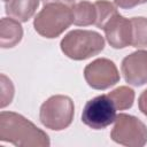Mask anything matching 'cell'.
Instances as JSON below:
<instances>
[{
    "label": "cell",
    "instance_id": "cell-1",
    "mask_svg": "<svg viewBox=\"0 0 147 147\" xmlns=\"http://www.w3.org/2000/svg\"><path fill=\"white\" fill-rule=\"evenodd\" d=\"M0 140L22 147H48V134L23 115L14 111L0 113Z\"/></svg>",
    "mask_w": 147,
    "mask_h": 147
},
{
    "label": "cell",
    "instance_id": "cell-2",
    "mask_svg": "<svg viewBox=\"0 0 147 147\" xmlns=\"http://www.w3.org/2000/svg\"><path fill=\"white\" fill-rule=\"evenodd\" d=\"M74 23L72 6L47 3L36 15L33 28L44 38L53 39L62 34Z\"/></svg>",
    "mask_w": 147,
    "mask_h": 147
},
{
    "label": "cell",
    "instance_id": "cell-3",
    "mask_svg": "<svg viewBox=\"0 0 147 147\" xmlns=\"http://www.w3.org/2000/svg\"><path fill=\"white\" fill-rule=\"evenodd\" d=\"M60 47L69 59L82 61L101 53L105 48V39L95 31L77 29L62 38Z\"/></svg>",
    "mask_w": 147,
    "mask_h": 147
},
{
    "label": "cell",
    "instance_id": "cell-4",
    "mask_svg": "<svg viewBox=\"0 0 147 147\" xmlns=\"http://www.w3.org/2000/svg\"><path fill=\"white\" fill-rule=\"evenodd\" d=\"M75 106L71 98L67 95H52L40 106V123L49 130L62 131L74 121Z\"/></svg>",
    "mask_w": 147,
    "mask_h": 147
},
{
    "label": "cell",
    "instance_id": "cell-5",
    "mask_svg": "<svg viewBox=\"0 0 147 147\" xmlns=\"http://www.w3.org/2000/svg\"><path fill=\"white\" fill-rule=\"evenodd\" d=\"M110 138L127 147H142L147 144V126L138 117L121 113L115 119Z\"/></svg>",
    "mask_w": 147,
    "mask_h": 147
},
{
    "label": "cell",
    "instance_id": "cell-6",
    "mask_svg": "<svg viewBox=\"0 0 147 147\" xmlns=\"http://www.w3.org/2000/svg\"><path fill=\"white\" fill-rule=\"evenodd\" d=\"M116 110L108 94H101L86 102L82 113V122L93 130H102L115 123Z\"/></svg>",
    "mask_w": 147,
    "mask_h": 147
},
{
    "label": "cell",
    "instance_id": "cell-7",
    "mask_svg": "<svg viewBox=\"0 0 147 147\" xmlns=\"http://www.w3.org/2000/svg\"><path fill=\"white\" fill-rule=\"evenodd\" d=\"M84 78L94 90H107L119 82V72L116 64L109 59H96L84 69Z\"/></svg>",
    "mask_w": 147,
    "mask_h": 147
},
{
    "label": "cell",
    "instance_id": "cell-8",
    "mask_svg": "<svg viewBox=\"0 0 147 147\" xmlns=\"http://www.w3.org/2000/svg\"><path fill=\"white\" fill-rule=\"evenodd\" d=\"M121 70L129 85L139 87L147 84V51L139 49L122 61Z\"/></svg>",
    "mask_w": 147,
    "mask_h": 147
},
{
    "label": "cell",
    "instance_id": "cell-9",
    "mask_svg": "<svg viewBox=\"0 0 147 147\" xmlns=\"http://www.w3.org/2000/svg\"><path fill=\"white\" fill-rule=\"evenodd\" d=\"M108 44L116 49H122L132 44L131 20L125 18L119 13L113 16L102 29Z\"/></svg>",
    "mask_w": 147,
    "mask_h": 147
},
{
    "label": "cell",
    "instance_id": "cell-10",
    "mask_svg": "<svg viewBox=\"0 0 147 147\" xmlns=\"http://www.w3.org/2000/svg\"><path fill=\"white\" fill-rule=\"evenodd\" d=\"M23 29L21 22L11 17H2L0 23V46L1 48H13L21 42Z\"/></svg>",
    "mask_w": 147,
    "mask_h": 147
},
{
    "label": "cell",
    "instance_id": "cell-11",
    "mask_svg": "<svg viewBox=\"0 0 147 147\" xmlns=\"http://www.w3.org/2000/svg\"><path fill=\"white\" fill-rule=\"evenodd\" d=\"M40 0H8L6 2V14L18 21L28 22L39 7Z\"/></svg>",
    "mask_w": 147,
    "mask_h": 147
},
{
    "label": "cell",
    "instance_id": "cell-12",
    "mask_svg": "<svg viewBox=\"0 0 147 147\" xmlns=\"http://www.w3.org/2000/svg\"><path fill=\"white\" fill-rule=\"evenodd\" d=\"M74 24L77 26H88L95 24L96 9L90 1H80L72 6Z\"/></svg>",
    "mask_w": 147,
    "mask_h": 147
},
{
    "label": "cell",
    "instance_id": "cell-13",
    "mask_svg": "<svg viewBox=\"0 0 147 147\" xmlns=\"http://www.w3.org/2000/svg\"><path fill=\"white\" fill-rule=\"evenodd\" d=\"M132 44L134 48H147V17H132Z\"/></svg>",
    "mask_w": 147,
    "mask_h": 147
},
{
    "label": "cell",
    "instance_id": "cell-14",
    "mask_svg": "<svg viewBox=\"0 0 147 147\" xmlns=\"http://www.w3.org/2000/svg\"><path fill=\"white\" fill-rule=\"evenodd\" d=\"M134 91L127 86H119L108 93L117 110H126L133 106Z\"/></svg>",
    "mask_w": 147,
    "mask_h": 147
},
{
    "label": "cell",
    "instance_id": "cell-15",
    "mask_svg": "<svg viewBox=\"0 0 147 147\" xmlns=\"http://www.w3.org/2000/svg\"><path fill=\"white\" fill-rule=\"evenodd\" d=\"M94 6L96 9L95 25L99 29H103V26L107 24V22L118 13L115 5L107 0H98L94 2Z\"/></svg>",
    "mask_w": 147,
    "mask_h": 147
},
{
    "label": "cell",
    "instance_id": "cell-16",
    "mask_svg": "<svg viewBox=\"0 0 147 147\" xmlns=\"http://www.w3.org/2000/svg\"><path fill=\"white\" fill-rule=\"evenodd\" d=\"M0 91H1V108L10 105L14 98V85L11 80L3 74L0 76Z\"/></svg>",
    "mask_w": 147,
    "mask_h": 147
},
{
    "label": "cell",
    "instance_id": "cell-17",
    "mask_svg": "<svg viewBox=\"0 0 147 147\" xmlns=\"http://www.w3.org/2000/svg\"><path fill=\"white\" fill-rule=\"evenodd\" d=\"M146 2L147 0H114V3L122 9H131L137 7L138 5L146 3Z\"/></svg>",
    "mask_w": 147,
    "mask_h": 147
},
{
    "label": "cell",
    "instance_id": "cell-18",
    "mask_svg": "<svg viewBox=\"0 0 147 147\" xmlns=\"http://www.w3.org/2000/svg\"><path fill=\"white\" fill-rule=\"evenodd\" d=\"M138 107H139V110L145 116H147V88L140 94L138 99Z\"/></svg>",
    "mask_w": 147,
    "mask_h": 147
},
{
    "label": "cell",
    "instance_id": "cell-19",
    "mask_svg": "<svg viewBox=\"0 0 147 147\" xmlns=\"http://www.w3.org/2000/svg\"><path fill=\"white\" fill-rule=\"evenodd\" d=\"M44 5L47 3H63L67 6H74L75 5V0H41Z\"/></svg>",
    "mask_w": 147,
    "mask_h": 147
},
{
    "label": "cell",
    "instance_id": "cell-20",
    "mask_svg": "<svg viewBox=\"0 0 147 147\" xmlns=\"http://www.w3.org/2000/svg\"><path fill=\"white\" fill-rule=\"evenodd\" d=\"M2 1H3V2H7V1H8V0H2Z\"/></svg>",
    "mask_w": 147,
    "mask_h": 147
}]
</instances>
